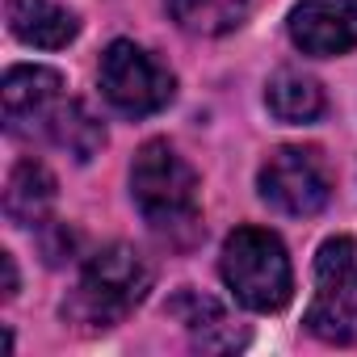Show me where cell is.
Segmentation results:
<instances>
[{"label":"cell","instance_id":"1","mask_svg":"<svg viewBox=\"0 0 357 357\" xmlns=\"http://www.w3.org/2000/svg\"><path fill=\"white\" fill-rule=\"evenodd\" d=\"M130 194L139 215L155 236L185 248L202 236V198H198V172L176 155L168 143L151 139L139 147L130 164Z\"/></svg>","mask_w":357,"mask_h":357},{"label":"cell","instance_id":"2","mask_svg":"<svg viewBox=\"0 0 357 357\" xmlns=\"http://www.w3.org/2000/svg\"><path fill=\"white\" fill-rule=\"evenodd\" d=\"M147 290H151V265L130 244H109L97 257H89L80 286L63 303V315L84 328H114L143 303Z\"/></svg>","mask_w":357,"mask_h":357},{"label":"cell","instance_id":"3","mask_svg":"<svg viewBox=\"0 0 357 357\" xmlns=\"http://www.w3.org/2000/svg\"><path fill=\"white\" fill-rule=\"evenodd\" d=\"M223 282L236 294V303H244L248 311H282L294 294V273H290V257L282 248V240L273 231L261 227H236L223 240V257H219Z\"/></svg>","mask_w":357,"mask_h":357},{"label":"cell","instance_id":"4","mask_svg":"<svg viewBox=\"0 0 357 357\" xmlns=\"http://www.w3.org/2000/svg\"><path fill=\"white\" fill-rule=\"evenodd\" d=\"M101 93L118 114L147 118V114H160L176 97V80L155 55L118 38L101 55Z\"/></svg>","mask_w":357,"mask_h":357},{"label":"cell","instance_id":"5","mask_svg":"<svg viewBox=\"0 0 357 357\" xmlns=\"http://www.w3.org/2000/svg\"><path fill=\"white\" fill-rule=\"evenodd\" d=\"M261 198L294 219L319 215L332 198V181H328V164L319 160L315 147H278L265 164H261Z\"/></svg>","mask_w":357,"mask_h":357},{"label":"cell","instance_id":"6","mask_svg":"<svg viewBox=\"0 0 357 357\" xmlns=\"http://www.w3.org/2000/svg\"><path fill=\"white\" fill-rule=\"evenodd\" d=\"M290 38L303 55L328 59L357 47V0H303L290 13Z\"/></svg>","mask_w":357,"mask_h":357},{"label":"cell","instance_id":"7","mask_svg":"<svg viewBox=\"0 0 357 357\" xmlns=\"http://www.w3.org/2000/svg\"><path fill=\"white\" fill-rule=\"evenodd\" d=\"M59 93H63V76L55 68H34V63L9 68L5 89H0V101H5V126L13 135H34V126L43 130L51 109L59 105Z\"/></svg>","mask_w":357,"mask_h":357},{"label":"cell","instance_id":"8","mask_svg":"<svg viewBox=\"0 0 357 357\" xmlns=\"http://www.w3.org/2000/svg\"><path fill=\"white\" fill-rule=\"evenodd\" d=\"M9 30L26 47L59 51L80 34V22L72 9L55 5V0H9Z\"/></svg>","mask_w":357,"mask_h":357},{"label":"cell","instance_id":"9","mask_svg":"<svg viewBox=\"0 0 357 357\" xmlns=\"http://www.w3.org/2000/svg\"><path fill=\"white\" fill-rule=\"evenodd\" d=\"M51 202H55V176H51V168L38 164V160H22L9 172V185H5V215H9V223L38 227L47 219Z\"/></svg>","mask_w":357,"mask_h":357},{"label":"cell","instance_id":"10","mask_svg":"<svg viewBox=\"0 0 357 357\" xmlns=\"http://www.w3.org/2000/svg\"><path fill=\"white\" fill-rule=\"evenodd\" d=\"M168 315L181 319V324L198 336L202 349H236V344H240V336H236V328L227 324L223 307H219L211 294H202V290H181L176 298H168Z\"/></svg>","mask_w":357,"mask_h":357},{"label":"cell","instance_id":"11","mask_svg":"<svg viewBox=\"0 0 357 357\" xmlns=\"http://www.w3.org/2000/svg\"><path fill=\"white\" fill-rule=\"evenodd\" d=\"M43 130L51 135V143H59L63 151H72L80 164L93 160V155L105 147V126H101V118L89 114L84 101H59V105L51 109V118H47Z\"/></svg>","mask_w":357,"mask_h":357},{"label":"cell","instance_id":"12","mask_svg":"<svg viewBox=\"0 0 357 357\" xmlns=\"http://www.w3.org/2000/svg\"><path fill=\"white\" fill-rule=\"evenodd\" d=\"M168 17L181 26L185 34L198 38H219L244 26L248 17V0H164Z\"/></svg>","mask_w":357,"mask_h":357},{"label":"cell","instance_id":"13","mask_svg":"<svg viewBox=\"0 0 357 357\" xmlns=\"http://www.w3.org/2000/svg\"><path fill=\"white\" fill-rule=\"evenodd\" d=\"M265 105L278 122L303 126V122H315L324 114V89L303 72H278L265 89Z\"/></svg>","mask_w":357,"mask_h":357},{"label":"cell","instance_id":"14","mask_svg":"<svg viewBox=\"0 0 357 357\" xmlns=\"http://www.w3.org/2000/svg\"><path fill=\"white\" fill-rule=\"evenodd\" d=\"M307 328L319 340L357 344V290H340V294L319 290L315 303L307 307Z\"/></svg>","mask_w":357,"mask_h":357},{"label":"cell","instance_id":"15","mask_svg":"<svg viewBox=\"0 0 357 357\" xmlns=\"http://www.w3.org/2000/svg\"><path fill=\"white\" fill-rule=\"evenodd\" d=\"M315 286L328 290V294L357 290V240L340 236V240H328L315 252Z\"/></svg>","mask_w":357,"mask_h":357},{"label":"cell","instance_id":"16","mask_svg":"<svg viewBox=\"0 0 357 357\" xmlns=\"http://www.w3.org/2000/svg\"><path fill=\"white\" fill-rule=\"evenodd\" d=\"M0 265H5V298L17 294V265H13V252H0Z\"/></svg>","mask_w":357,"mask_h":357}]
</instances>
